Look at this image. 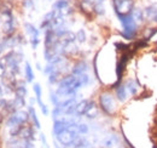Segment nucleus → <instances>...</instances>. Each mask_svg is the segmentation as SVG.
I'll return each instance as SVG.
<instances>
[{
	"label": "nucleus",
	"mask_w": 157,
	"mask_h": 148,
	"mask_svg": "<svg viewBox=\"0 0 157 148\" xmlns=\"http://www.w3.org/2000/svg\"><path fill=\"white\" fill-rule=\"evenodd\" d=\"M76 123L75 121H71L70 126L68 129L63 130L62 132H59L58 135L56 136L57 137V141H58L60 145L65 146V147H70L76 140L78 138V132L76 129Z\"/></svg>",
	"instance_id": "f257e3e1"
},
{
	"label": "nucleus",
	"mask_w": 157,
	"mask_h": 148,
	"mask_svg": "<svg viewBox=\"0 0 157 148\" xmlns=\"http://www.w3.org/2000/svg\"><path fill=\"white\" fill-rule=\"evenodd\" d=\"M120 22L123 27V35L127 38V39H131L136 35V32H137V22L136 18L133 17V15H126V16H121L118 17Z\"/></svg>",
	"instance_id": "f03ea898"
},
{
	"label": "nucleus",
	"mask_w": 157,
	"mask_h": 148,
	"mask_svg": "<svg viewBox=\"0 0 157 148\" xmlns=\"http://www.w3.org/2000/svg\"><path fill=\"white\" fill-rule=\"evenodd\" d=\"M113 5H114L115 12L117 14L118 17L131 15L132 9H133L132 0H113Z\"/></svg>",
	"instance_id": "7ed1b4c3"
},
{
	"label": "nucleus",
	"mask_w": 157,
	"mask_h": 148,
	"mask_svg": "<svg viewBox=\"0 0 157 148\" xmlns=\"http://www.w3.org/2000/svg\"><path fill=\"white\" fill-rule=\"evenodd\" d=\"M99 102H100V107L101 109L108 113V114H114L116 109V105L115 101L113 98V96L109 92H104L99 96Z\"/></svg>",
	"instance_id": "20e7f679"
},
{
	"label": "nucleus",
	"mask_w": 157,
	"mask_h": 148,
	"mask_svg": "<svg viewBox=\"0 0 157 148\" xmlns=\"http://www.w3.org/2000/svg\"><path fill=\"white\" fill-rule=\"evenodd\" d=\"M28 119H29V114H28L27 112L18 111V112H16V113H13V114L9 118V120H7L6 125H7L9 128L21 126V125H23L24 123H27V121H28Z\"/></svg>",
	"instance_id": "39448f33"
},
{
	"label": "nucleus",
	"mask_w": 157,
	"mask_h": 148,
	"mask_svg": "<svg viewBox=\"0 0 157 148\" xmlns=\"http://www.w3.org/2000/svg\"><path fill=\"white\" fill-rule=\"evenodd\" d=\"M25 29L30 35V41H32L33 47L35 49L38 46V44H39V32H38V29L30 23H25Z\"/></svg>",
	"instance_id": "423d86ee"
},
{
	"label": "nucleus",
	"mask_w": 157,
	"mask_h": 148,
	"mask_svg": "<svg viewBox=\"0 0 157 148\" xmlns=\"http://www.w3.org/2000/svg\"><path fill=\"white\" fill-rule=\"evenodd\" d=\"M90 106H91V102H90V101H87V100H83V101H81V102L76 103L74 115H78V117L85 115V114H86V112L88 111Z\"/></svg>",
	"instance_id": "0eeeda50"
},
{
	"label": "nucleus",
	"mask_w": 157,
	"mask_h": 148,
	"mask_svg": "<svg viewBox=\"0 0 157 148\" xmlns=\"http://www.w3.org/2000/svg\"><path fill=\"white\" fill-rule=\"evenodd\" d=\"M73 120H56L53 124V134L57 136L59 132H62L63 130L68 129L70 126Z\"/></svg>",
	"instance_id": "6e6552de"
},
{
	"label": "nucleus",
	"mask_w": 157,
	"mask_h": 148,
	"mask_svg": "<svg viewBox=\"0 0 157 148\" xmlns=\"http://www.w3.org/2000/svg\"><path fill=\"white\" fill-rule=\"evenodd\" d=\"M21 138L27 140V141H33L34 140V131L32 128H22L18 134Z\"/></svg>",
	"instance_id": "1a4fd4ad"
},
{
	"label": "nucleus",
	"mask_w": 157,
	"mask_h": 148,
	"mask_svg": "<svg viewBox=\"0 0 157 148\" xmlns=\"http://www.w3.org/2000/svg\"><path fill=\"white\" fill-rule=\"evenodd\" d=\"M87 64L85 62H78V64L73 68V74L74 75H80V74H83L87 72Z\"/></svg>",
	"instance_id": "9d476101"
},
{
	"label": "nucleus",
	"mask_w": 157,
	"mask_h": 148,
	"mask_svg": "<svg viewBox=\"0 0 157 148\" xmlns=\"http://www.w3.org/2000/svg\"><path fill=\"white\" fill-rule=\"evenodd\" d=\"M116 96H117V98L121 102L126 101V98H127V89H126V85H120V86H118L117 89H116Z\"/></svg>",
	"instance_id": "9b49d317"
},
{
	"label": "nucleus",
	"mask_w": 157,
	"mask_h": 148,
	"mask_svg": "<svg viewBox=\"0 0 157 148\" xmlns=\"http://www.w3.org/2000/svg\"><path fill=\"white\" fill-rule=\"evenodd\" d=\"M126 89H127V91H129V93H132V95H136L138 91V85L137 83L134 81V80H128L127 83H126Z\"/></svg>",
	"instance_id": "f8f14e48"
},
{
	"label": "nucleus",
	"mask_w": 157,
	"mask_h": 148,
	"mask_svg": "<svg viewBox=\"0 0 157 148\" xmlns=\"http://www.w3.org/2000/svg\"><path fill=\"white\" fill-rule=\"evenodd\" d=\"M97 114H98V111H97L96 105H94L93 102H91V106H90L88 111L86 112V114H85V115H87L88 118H96V117H97Z\"/></svg>",
	"instance_id": "ddd939ff"
},
{
	"label": "nucleus",
	"mask_w": 157,
	"mask_h": 148,
	"mask_svg": "<svg viewBox=\"0 0 157 148\" xmlns=\"http://www.w3.org/2000/svg\"><path fill=\"white\" fill-rule=\"evenodd\" d=\"M29 114H30V117H32V119H33V121H34L35 128H36V129H40V121H39V119H38V117H36V113H35V109H34L33 106L29 107Z\"/></svg>",
	"instance_id": "4468645a"
},
{
	"label": "nucleus",
	"mask_w": 157,
	"mask_h": 148,
	"mask_svg": "<svg viewBox=\"0 0 157 148\" xmlns=\"http://www.w3.org/2000/svg\"><path fill=\"white\" fill-rule=\"evenodd\" d=\"M25 78H27V80H28L29 83H32V81H33V79H34L33 69H32V67H30V64H29L28 62L25 63Z\"/></svg>",
	"instance_id": "2eb2a0df"
},
{
	"label": "nucleus",
	"mask_w": 157,
	"mask_h": 148,
	"mask_svg": "<svg viewBox=\"0 0 157 148\" xmlns=\"http://www.w3.org/2000/svg\"><path fill=\"white\" fill-rule=\"evenodd\" d=\"M67 7H68V1L67 0H57L55 2V5H53V9L59 10V11H62V10H64Z\"/></svg>",
	"instance_id": "dca6fc26"
},
{
	"label": "nucleus",
	"mask_w": 157,
	"mask_h": 148,
	"mask_svg": "<svg viewBox=\"0 0 157 148\" xmlns=\"http://www.w3.org/2000/svg\"><path fill=\"white\" fill-rule=\"evenodd\" d=\"M33 89H34V92H35V96H36V101H38L39 106L41 107V106L44 105V103H42V101H41V88H40L39 84H34Z\"/></svg>",
	"instance_id": "f3484780"
},
{
	"label": "nucleus",
	"mask_w": 157,
	"mask_h": 148,
	"mask_svg": "<svg viewBox=\"0 0 157 148\" xmlns=\"http://www.w3.org/2000/svg\"><path fill=\"white\" fill-rule=\"evenodd\" d=\"M118 140L116 136H111V137H109L108 140H106V142H105V146L108 148H114L115 147V145H117Z\"/></svg>",
	"instance_id": "a211bd4d"
},
{
	"label": "nucleus",
	"mask_w": 157,
	"mask_h": 148,
	"mask_svg": "<svg viewBox=\"0 0 157 148\" xmlns=\"http://www.w3.org/2000/svg\"><path fill=\"white\" fill-rule=\"evenodd\" d=\"M16 95H17V97H22V98H24V96L27 95V89H25V86H24V85L18 86V88L16 89Z\"/></svg>",
	"instance_id": "6ab92c4d"
},
{
	"label": "nucleus",
	"mask_w": 157,
	"mask_h": 148,
	"mask_svg": "<svg viewBox=\"0 0 157 148\" xmlns=\"http://www.w3.org/2000/svg\"><path fill=\"white\" fill-rule=\"evenodd\" d=\"M76 129H78V134H86L88 131V128H87L86 124H78L76 125Z\"/></svg>",
	"instance_id": "aec40b11"
},
{
	"label": "nucleus",
	"mask_w": 157,
	"mask_h": 148,
	"mask_svg": "<svg viewBox=\"0 0 157 148\" xmlns=\"http://www.w3.org/2000/svg\"><path fill=\"white\" fill-rule=\"evenodd\" d=\"M146 14H147V16H152V17H155L157 15V10L156 7H147V10H146Z\"/></svg>",
	"instance_id": "412c9836"
},
{
	"label": "nucleus",
	"mask_w": 157,
	"mask_h": 148,
	"mask_svg": "<svg viewBox=\"0 0 157 148\" xmlns=\"http://www.w3.org/2000/svg\"><path fill=\"white\" fill-rule=\"evenodd\" d=\"M133 17L138 21H143V14H141V11H139V10H136L134 11V14H133Z\"/></svg>",
	"instance_id": "4be33fe9"
},
{
	"label": "nucleus",
	"mask_w": 157,
	"mask_h": 148,
	"mask_svg": "<svg viewBox=\"0 0 157 148\" xmlns=\"http://www.w3.org/2000/svg\"><path fill=\"white\" fill-rule=\"evenodd\" d=\"M78 41H85V32L83 31H80L78 33Z\"/></svg>",
	"instance_id": "5701e85b"
},
{
	"label": "nucleus",
	"mask_w": 157,
	"mask_h": 148,
	"mask_svg": "<svg viewBox=\"0 0 157 148\" xmlns=\"http://www.w3.org/2000/svg\"><path fill=\"white\" fill-rule=\"evenodd\" d=\"M4 71H5V69H4V66L0 63V76H2V74H4Z\"/></svg>",
	"instance_id": "b1692460"
},
{
	"label": "nucleus",
	"mask_w": 157,
	"mask_h": 148,
	"mask_svg": "<svg viewBox=\"0 0 157 148\" xmlns=\"http://www.w3.org/2000/svg\"><path fill=\"white\" fill-rule=\"evenodd\" d=\"M4 47H5V46H4V44H1V43H0V54L2 52V50H4Z\"/></svg>",
	"instance_id": "393cba45"
},
{
	"label": "nucleus",
	"mask_w": 157,
	"mask_h": 148,
	"mask_svg": "<svg viewBox=\"0 0 157 148\" xmlns=\"http://www.w3.org/2000/svg\"><path fill=\"white\" fill-rule=\"evenodd\" d=\"M2 96V90H1V88H0V97Z\"/></svg>",
	"instance_id": "a878e982"
},
{
	"label": "nucleus",
	"mask_w": 157,
	"mask_h": 148,
	"mask_svg": "<svg viewBox=\"0 0 157 148\" xmlns=\"http://www.w3.org/2000/svg\"><path fill=\"white\" fill-rule=\"evenodd\" d=\"M154 21H155V22H157V15L155 16V17H154Z\"/></svg>",
	"instance_id": "bb28decb"
},
{
	"label": "nucleus",
	"mask_w": 157,
	"mask_h": 148,
	"mask_svg": "<svg viewBox=\"0 0 157 148\" xmlns=\"http://www.w3.org/2000/svg\"><path fill=\"white\" fill-rule=\"evenodd\" d=\"M0 123H1V115H0Z\"/></svg>",
	"instance_id": "cd10ccee"
},
{
	"label": "nucleus",
	"mask_w": 157,
	"mask_h": 148,
	"mask_svg": "<svg viewBox=\"0 0 157 148\" xmlns=\"http://www.w3.org/2000/svg\"><path fill=\"white\" fill-rule=\"evenodd\" d=\"M98 1H103V0H98Z\"/></svg>",
	"instance_id": "c85d7f7f"
}]
</instances>
